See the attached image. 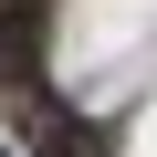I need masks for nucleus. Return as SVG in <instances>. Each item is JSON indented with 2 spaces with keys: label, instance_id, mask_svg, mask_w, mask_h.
Instances as JSON below:
<instances>
[{
  "label": "nucleus",
  "instance_id": "f257e3e1",
  "mask_svg": "<svg viewBox=\"0 0 157 157\" xmlns=\"http://www.w3.org/2000/svg\"><path fill=\"white\" fill-rule=\"evenodd\" d=\"M32 136H42V157H105L84 126H63V115H32Z\"/></svg>",
  "mask_w": 157,
  "mask_h": 157
}]
</instances>
